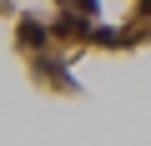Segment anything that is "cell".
<instances>
[{"label":"cell","instance_id":"1","mask_svg":"<svg viewBox=\"0 0 151 146\" xmlns=\"http://www.w3.org/2000/svg\"><path fill=\"white\" fill-rule=\"evenodd\" d=\"M20 40H25V45H40V40H45V25H40V20H25V25H20Z\"/></svg>","mask_w":151,"mask_h":146}]
</instances>
